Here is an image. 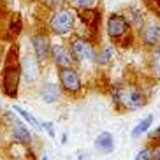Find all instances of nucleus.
<instances>
[{"instance_id": "obj_1", "label": "nucleus", "mask_w": 160, "mask_h": 160, "mask_svg": "<svg viewBox=\"0 0 160 160\" xmlns=\"http://www.w3.org/2000/svg\"><path fill=\"white\" fill-rule=\"evenodd\" d=\"M19 81H21V58H19V48L18 44L7 49V55L4 58L2 65V76H0V85L5 97L16 99L19 92Z\"/></svg>"}, {"instance_id": "obj_2", "label": "nucleus", "mask_w": 160, "mask_h": 160, "mask_svg": "<svg viewBox=\"0 0 160 160\" xmlns=\"http://www.w3.org/2000/svg\"><path fill=\"white\" fill-rule=\"evenodd\" d=\"M111 99H113V104L118 111H122V109L137 111L148 104L146 93L134 83H127V85L114 83L113 88H111Z\"/></svg>"}, {"instance_id": "obj_3", "label": "nucleus", "mask_w": 160, "mask_h": 160, "mask_svg": "<svg viewBox=\"0 0 160 160\" xmlns=\"http://www.w3.org/2000/svg\"><path fill=\"white\" fill-rule=\"evenodd\" d=\"M106 33L109 41L120 44L122 48H128L134 42L132 35V27L123 16V12H111L106 19Z\"/></svg>"}, {"instance_id": "obj_4", "label": "nucleus", "mask_w": 160, "mask_h": 160, "mask_svg": "<svg viewBox=\"0 0 160 160\" xmlns=\"http://www.w3.org/2000/svg\"><path fill=\"white\" fill-rule=\"evenodd\" d=\"M48 28L55 35H71L76 28V12L72 7H60L51 14L48 21Z\"/></svg>"}, {"instance_id": "obj_5", "label": "nucleus", "mask_w": 160, "mask_h": 160, "mask_svg": "<svg viewBox=\"0 0 160 160\" xmlns=\"http://www.w3.org/2000/svg\"><path fill=\"white\" fill-rule=\"evenodd\" d=\"M67 46L71 48V51H72V55H74L78 63H83V62L97 63L99 51H97V48L93 46V42H92L90 39L81 37V35H71Z\"/></svg>"}, {"instance_id": "obj_6", "label": "nucleus", "mask_w": 160, "mask_h": 160, "mask_svg": "<svg viewBox=\"0 0 160 160\" xmlns=\"http://www.w3.org/2000/svg\"><path fill=\"white\" fill-rule=\"evenodd\" d=\"M58 85H60L62 92L67 93L69 97L76 99L79 97L83 92V78L74 67L69 69H58Z\"/></svg>"}, {"instance_id": "obj_7", "label": "nucleus", "mask_w": 160, "mask_h": 160, "mask_svg": "<svg viewBox=\"0 0 160 160\" xmlns=\"http://www.w3.org/2000/svg\"><path fill=\"white\" fill-rule=\"evenodd\" d=\"M49 58L57 65V69H69V67H74L78 63L74 55H72V51H71V48L67 46V44H60V42L51 44Z\"/></svg>"}, {"instance_id": "obj_8", "label": "nucleus", "mask_w": 160, "mask_h": 160, "mask_svg": "<svg viewBox=\"0 0 160 160\" xmlns=\"http://www.w3.org/2000/svg\"><path fill=\"white\" fill-rule=\"evenodd\" d=\"M139 42L148 49H157L160 46V25L146 21L139 28Z\"/></svg>"}, {"instance_id": "obj_9", "label": "nucleus", "mask_w": 160, "mask_h": 160, "mask_svg": "<svg viewBox=\"0 0 160 160\" xmlns=\"http://www.w3.org/2000/svg\"><path fill=\"white\" fill-rule=\"evenodd\" d=\"M32 48H33V57L37 58L39 63H42L49 58L51 53V39L48 35V32L39 30L32 35Z\"/></svg>"}, {"instance_id": "obj_10", "label": "nucleus", "mask_w": 160, "mask_h": 160, "mask_svg": "<svg viewBox=\"0 0 160 160\" xmlns=\"http://www.w3.org/2000/svg\"><path fill=\"white\" fill-rule=\"evenodd\" d=\"M78 18L81 19V23L92 33H97L102 23V12L99 7H92V9H81L78 11Z\"/></svg>"}, {"instance_id": "obj_11", "label": "nucleus", "mask_w": 160, "mask_h": 160, "mask_svg": "<svg viewBox=\"0 0 160 160\" xmlns=\"http://www.w3.org/2000/svg\"><path fill=\"white\" fill-rule=\"evenodd\" d=\"M21 74H25L27 83H35L41 76V63L32 55H25V60H21Z\"/></svg>"}, {"instance_id": "obj_12", "label": "nucleus", "mask_w": 160, "mask_h": 160, "mask_svg": "<svg viewBox=\"0 0 160 160\" xmlns=\"http://www.w3.org/2000/svg\"><path fill=\"white\" fill-rule=\"evenodd\" d=\"M11 134H12L14 142H18V144H21V146L32 144V134H30V130L27 128V125H25L21 120H14V122H12Z\"/></svg>"}, {"instance_id": "obj_13", "label": "nucleus", "mask_w": 160, "mask_h": 160, "mask_svg": "<svg viewBox=\"0 0 160 160\" xmlns=\"http://www.w3.org/2000/svg\"><path fill=\"white\" fill-rule=\"evenodd\" d=\"M62 95H63V92H62L60 85L53 83V81H48L46 85L41 88V99L46 104H57L62 99Z\"/></svg>"}, {"instance_id": "obj_14", "label": "nucleus", "mask_w": 160, "mask_h": 160, "mask_svg": "<svg viewBox=\"0 0 160 160\" xmlns=\"http://www.w3.org/2000/svg\"><path fill=\"white\" fill-rule=\"evenodd\" d=\"M123 16L127 18V21L130 23L132 28H141L142 25L146 23V18H144V12H142L139 7H134V5H130V7H127V9H123Z\"/></svg>"}, {"instance_id": "obj_15", "label": "nucleus", "mask_w": 160, "mask_h": 160, "mask_svg": "<svg viewBox=\"0 0 160 160\" xmlns=\"http://www.w3.org/2000/svg\"><path fill=\"white\" fill-rule=\"evenodd\" d=\"M95 150H99L100 153H111L114 150V137L111 132H100L95 137Z\"/></svg>"}, {"instance_id": "obj_16", "label": "nucleus", "mask_w": 160, "mask_h": 160, "mask_svg": "<svg viewBox=\"0 0 160 160\" xmlns=\"http://www.w3.org/2000/svg\"><path fill=\"white\" fill-rule=\"evenodd\" d=\"M153 120H155V118H153V114H146L141 122H139L136 127L132 128V137H134V139H137L139 136L146 134V132L151 128V123H153Z\"/></svg>"}, {"instance_id": "obj_17", "label": "nucleus", "mask_w": 160, "mask_h": 160, "mask_svg": "<svg viewBox=\"0 0 160 160\" xmlns=\"http://www.w3.org/2000/svg\"><path fill=\"white\" fill-rule=\"evenodd\" d=\"M12 109H14V111H16V113H18L21 118H23V120H25V123H30V125H32V127H35L39 132H41V130H44V128H42V122H39L37 118L33 116V114H30L28 111H27V109L19 108V106H12Z\"/></svg>"}, {"instance_id": "obj_18", "label": "nucleus", "mask_w": 160, "mask_h": 160, "mask_svg": "<svg viewBox=\"0 0 160 160\" xmlns=\"http://www.w3.org/2000/svg\"><path fill=\"white\" fill-rule=\"evenodd\" d=\"M21 30H23V21H21V18L18 16L14 21H11V23H9V30H7V35H5V39H7L9 42H14L16 37L21 33Z\"/></svg>"}, {"instance_id": "obj_19", "label": "nucleus", "mask_w": 160, "mask_h": 160, "mask_svg": "<svg viewBox=\"0 0 160 160\" xmlns=\"http://www.w3.org/2000/svg\"><path fill=\"white\" fill-rule=\"evenodd\" d=\"M114 57V51H113V48H109V46H104L102 49L99 51V57H97V63L99 65H108L109 62L113 60Z\"/></svg>"}, {"instance_id": "obj_20", "label": "nucleus", "mask_w": 160, "mask_h": 160, "mask_svg": "<svg viewBox=\"0 0 160 160\" xmlns=\"http://www.w3.org/2000/svg\"><path fill=\"white\" fill-rule=\"evenodd\" d=\"M144 4L148 5V9H150L153 14L160 18V0H146Z\"/></svg>"}, {"instance_id": "obj_21", "label": "nucleus", "mask_w": 160, "mask_h": 160, "mask_svg": "<svg viewBox=\"0 0 160 160\" xmlns=\"http://www.w3.org/2000/svg\"><path fill=\"white\" fill-rule=\"evenodd\" d=\"M150 157L151 160H160V142H150Z\"/></svg>"}, {"instance_id": "obj_22", "label": "nucleus", "mask_w": 160, "mask_h": 160, "mask_svg": "<svg viewBox=\"0 0 160 160\" xmlns=\"http://www.w3.org/2000/svg\"><path fill=\"white\" fill-rule=\"evenodd\" d=\"M95 2L97 0H74V4L78 9H92V7H95Z\"/></svg>"}, {"instance_id": "obj_23", "label": "nucleus", "mask_w": 160, "mask_h": 160, "mask_svg": "<svg viewBox=\"0 0 160 160\" xmlns=\"http://www.w3.org/2000/svg\"><path fill=\"white\" fill-rule=\"evenodd\" d=\"M148 141L150 142H160V125L153 130H148Z\"/></svg>"}, {"instance_id": "obj_24", "label": "nucleus", "mask_w": 160, "mask_h": 160, "mask_svg": "<svg viewBox=\"0 0 160 160\" xmlns=\"http://www.w3.org/2000/svg\"><path fill=\"white\" fill-rule=\"evenodd\" d=\"M134 160H151V157H150V148L146 146V148H142L141 151H137V155H136V158Z\"/></svg>"}, {"instance_id": "obj_25", "label": "nucleus", "mask_w": 160, "mask_h": 160, "mask_svg": "<svg viewBox=\"0 0 160 160\" xmlns=\"http://www.w3.org/2000/svg\"><path fill=\"white\" fill-rule=\"evenodd\" d=\"M42 128L49 134V137H55V127L51 122H42Z\"/></svg>"}, {"instance_id": "obj_26", "label": "nucleus", "mask_w": 160, "mask_h": 160, "mask_svg": "<svg viewBox=\"0 0 160 160\" xmlns=\"http://www.w3.org/2000/svg\"><path fill=\"white\" fill-rule=\"evenodd\" d=\"M63 2H65V0H46L48 7H53V9H60Z\"/></svg>"}, {"instance_id": "obj_27", "label": "nucleus", "mask_w": 160, "mask_h": 160, "mask_svg": "<svg viewBox=\"0 0 160 160\" xmlns=\"http://www.w3.org/2000/svg\"><path fill=\"white\" fill-rule=\"evenodd\" d=\"M2 65H4V60H2V55H0V76H2Z\"/></svg>"}, {"instance_id": "obj_28", "label": "nucleus", "mask_w": 160, "mask_h": 160, "mask_svg": "<svg viewBox=\"0 0 160 160\" xmlns=\"http://www.w3.org/2000/svg\"><path fill=\"white\" fill-rule=\"evenodd\" d=\"M65 142H67V132L63 134V139H62V144H65Z\"/></svg>"}, {"instance_id": "obj_29", "label": "nucleus", "mask_w": 160, "mask_h": 160, "mask_svg": "<svg viewBox=\"0 0 160 160\" xmlns=\"http://www.w3.org/2000/svg\"><path fill=\"white\" fill-rule=\"evenodd\" d=\"M155 53H158V55H160V46H158V48H157V49H155Z\"/></svg>"}, {"instance_id": "obj_30", "label": "nucleus", "mask_w": 160, "mask_h": 160, "mask_svg": "<svg viewBox=\"0 0 160 160\" xmlns=\"http://www.w3.org/2000/svg\"><path fill=\"white\" fill-rule=\"evenodd\" d=\"M41 160H49V158H48V157H46V155H44V157H42V158H41Z\"/></svg>"}, {"instance_id": "obj_31", "label": "nucleus", "mask_w": 160, "mask_h": 160, "mask_svg": "<svg viewBox=\"0 0 160 160\" xmlns=\"http://www.w3.org/2000/svg\"><path fill=\"white\" fill-rule=\"evenodd\" d=\"M142 2H146V0H142Z\"/></svg>"}]
</instances>
